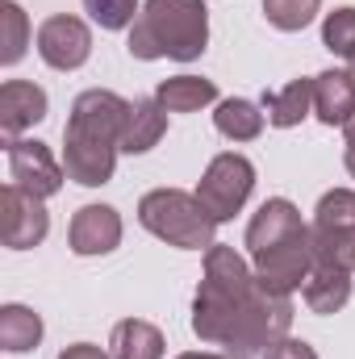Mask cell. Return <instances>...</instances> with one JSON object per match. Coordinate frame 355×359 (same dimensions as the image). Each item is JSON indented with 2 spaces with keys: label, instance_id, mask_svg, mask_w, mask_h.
<instances>
[{
  "label": "cell",
  "instance_id": "obj_17",
  "mask_svg": "<svg viewBox=\"0 0 355 359\" xmlns=\"http://www.w3.org/2000/svg\"><path fill=\"white\" fill-rule=\"evenodd\" d=\"M264 113L276 130H293L314 113V80H293L280 92H264Z\"/></svg>",
  "mask_w": 355,
  "mask_h": 359
},
{
  "label": "cell",
  "instance_id": "obj_6",
  "mask_svg": "<svg viewBox=\"0 0 355 359\" xmlns=\"http://www.w3.org/2000/svg\"><path fill=\"white\" fill-rule=\"evenodd\" d=\"M251 268H255L264 288L280 292V297H293L309 280V271H314V226H305V230H297V234L264 247V251H255Z\"/></svg>",
  "mask_w": 355,
  "mask_h": 359
},
{
  "label": "cell",
  "instance_id": "obj_4",
  "mask_svg": "<svg viewBox=\"0 0 355 359\" xmlns=\"http://www.w3.org/2000/svg\"><path fill=\"white\" fill-rule=\"evenodd\" d=\"M126 117H130V100H121L109 88H88L72 100L63 142L67 147H113V151H121Z\"/></svg>",
  "mask_w": 355,
  "mask_h": 359
},
{
  "label": "cell",
  "instance_id": "obj_11",
  "mask_svg": "<svg viewBox=\"0 0 355 359\" xmlns=\"http://www.w3.org/2000/svg\"><path fill=\"white\" fill-rule=\"evenodd\" d=\"M42 117H46V92L38 84H29V80H4L0 84V134H4V142L25 134Z\"/></svg>",
  "mask_w": 355,
  "mask_h": 359
},
{
  "label": "cell",
  "instance_id": "obj_13",
  "mask_svg": "<svg viewBox=\"0 0 355 359\" xmlns=\"http://www.w3.org/2000/svg\"><path fill=\"white\" fill-rule=\"evenodd\" d=\"M314 113L322 126H347L355 117V76L351 72H322L314 76Z\"/></svg>",
  "mask_w": 355,
  "mask_h": 359
},
{
  "label": "cell",
  "instance_id": "obj_1",
  "mask_svg": "<svg viewBox=\"0 0 355 359\" xmlns=\"http://www.w3.org/2000/svg\"><path fill=\"white\" fill-rule=\"evenodd\" d=\"M293 326V297L260 284L255 268L226 243L205 251V276L192 297V334L230 359H260Z\"/></svg>",
  "mask_w": 355,
  "mask_h": 359
},
{
  "label": "cell",
  "instance_id": "obj_27",
  "mask_svg": "<svg viewBox=\"0 0 355 359\" xmlns=\"http://www.w3.org/2000/svg\"><path fill=\"white\" fill-rule=\"evenodd\" d=\"M59 359H109V351H100L96 343H72L59 351Z\"/></svg>",
  "mask_w": 355,
  "mask_h": 359
},
{
  "label": "cell",
  "instance_id": "obj_15",
  "mask_svg": "<svg viewBox=\"0 0 355 359\" xmlns=\"http://www.w3.org/2000/svg\"><path fill=\"white\" fill-rule=\"evenodd\" d=\"M301 301H305L314 313H339V309L351 301V271L314 264L309 280L301 284Z\"/></svg>",
  "mask_w": 355,
  "mask_h": 359
},
{
  "label": "cell",
  "instance_id": "obj_23",
  "mask_svg": "<svg viewBox=\"0 0 355 359\" xmlns=\"http://www.w3.org/2000/svg\"><path fill=\"white\" fill-rule=\"evenodd\" d=\"M322 46H326L330 55L347 59V63L355 59V8L351 4L326 13V21H322Z\"/></svg>",
  "mask_w": 355,
  "mask_h": 359
},
{
  "label": "cell",
  "instance_id": "obj_10",
  "mask_svg": "<svg viewBox=\"0 0 355 359\" xmlns=\"http://www.w3.org/2000/svg\"><path fill=\"white\" fill-rule=\"evenodd\" d=\"M67 243L76 255H109L121 247V213L113 205H80L72 226H67Z\"/></svg>",
  "mask_w": 355,
  "mask_h": 359
},
{
  "label": "cell",
  "instance_id": "obj_18",
  "mask_svg": "<svg viewBox=\"0 0 355 359\" xmlns=\"http://www.w3.org/2000/svg\"><path fill=\"white\" fill-rule=\"evenodd\" d=\"M155 100L168 113H196V109L217 100V84L205 80V76H172V80H159Z\"/></svg>",
  "mask_w": 355,
  "mask_h": 359
},
{
  "label": "cell",
  "instance_id": "obj_30",
  "mask_svg": "<svg viewBox=\"0 0 355 359\" xmlns=\"http://www.w3.org/2000/svg\"><path fill=\"white\" fill-rule=\"evenodd\" d=\"M343 138H347V142H355V117L347 121V126H343Z\"/></svg>",
  "mask_w": 355,
  "mask_h": 359
},
{
  "label": "cell",
  "instance_id": "obj_3",
  "mask_svg": "<svg viewBox=\"0 0 355 359\" xmlns=\"http://www.w3.org/2000/svg\"><path fill=\"white\" fill-rule=\"evenodd\" d=\"M138 222L168 247L180 251H209L217 222L209 217V209L196 201V192L184 188H151L138 201Z\"/></svg>",
  "mask_w": 355,
  "mask_h": 359
},
{
  "label": "cell",
  "instance_id": "obj_12",
  "mask_svg": "<svg viewBox=\"0 0 355 359\" xmlns=\"http://www.w3.org/2000/svg\"><path fill=\"white\" fill-rule=\"evenodd\" d=\"M297 230H305L301 209H297L293 201H284V196H272V201L260 205V213H255L251 226H247V251L255 255V251H264V247H272V243L297 234Z\"/></svg>",
  "mask_w": 355,
  "mask_h": 359
},
{
  "label": "cell",
  "instance_id": "obj_21",
  "mask_svg": "<svg viewBox=\"0 0 355 359\" xmlns=\"http://www.w3.org/2000/svg\"><path fill=\"white\" fill-rule=\"evenodd\" d=\"M29 17H25V8L21 4H13V0H0V63L4 67H13V63H21V55H25V46H29Z\"/></svg>",
  "mask_w": 355,
  "mask_h": 359
},
{
  "label": "cell",
  "instance_id": "obj_25",
  "mask_svg": "<svg viewBox=\"0 0 355 359\" xmlns=\"http://www.w3.org/2000/svg\"><path fill=\"white\" fill-rule=\"evenodd\" d=\"M88 17L100 25V29H126L138 21V0H84Z\"/></svg>",
  "mask_w": 355,
  "mask_h": 359
},
{
  "label": "cell",
  "instance_id": "obj_29",
  "mask_svg": "<svg viewBox=\"0 0 355 359\" xmlns=\"http://www.w3.org/2000/svg\"><path fill=\"white\" fill-rule=\"evenodd\" d=\"M343 163H347V172L355 176V142H347V155H343Z\"/></svg>",
  "mask_w": 355,
  "mask_h": 359
},
{
  "label": "cell",
  "instance_id": "obj_20",
  "mask_svg": "<svg viewBox=\"0 0 355 359\" xmlns=\"http://www.w3.org/2000/svg\"><path fill=\"white\" fill-rule=\"evenodd\" d=\"M42 313H34L29 305H4L0 309V347L8 355H21V351H34L42 343Z\"/></svg>",
  "mask_w": 355,
  "mask_h": 359
},
{
  "label": "cell",
  "instance_id": "obj_22",
  "mask_svg": "<svg viewBox=\"0 0 355 359\" xmlns=\"http://www.w3.org/2000/svg\"><path fill=\"white\" fill-rule=\"evenodd\" d=\"M314 264L355 271V226H343V230L314 226Z\"/></svg>",
  "mask_w": 355,
  "mask_h": 359
},
{
  "label": "cell",
  "instance_id": "obj_16",
  "mask_svg": "<svg viewBox=\"0 0 355 359\" xmlns=\"http://www.w3.org/2000/svg\"><path fill=\"white\" fill-rule=\"evenodd\" d=\"M163 330L142 322V318H126L113 326L109 334V351L113 359H163Z\"/></svg>",
  "mask_w": 355,
  "mask_h": 359
},
{
  "label": "cell",
  "instance_id": "obj_19",
  "mask_svg": "<svg viewBox=\"0 0 355 359\" xmlns=\"http://www.w3.org/2000/svg\"><path fill=\"white\" fill-rule=\"evenodd\" d=\"M264 117L255 100H243V96H230V100H217V113H213V126L222 138L230 142H251L264 134Z\"/></svg>",
  "mask_w": 355,
  "mask_h": 359
},
{
  "label": "cell",
  "instance_id": "obj_9",
  "mask_svg": "<svg viewBox=\"0 0 355 359\" xmlns=\"http://www.w3.org/2000/svg\"><path fill=\"white\" fill-rule=\"evenodd\" d=\"M38 55L55 72H76L92 55V29L72 13H55L38 25Z\"/></svg>",
  "mask_w": 355,
  "mask_h": 359
},
{
  "label": "cell",
  "instance_id": "obj_26",
  "mask_svg": "<svg viewBox=\"0 0 355 359\" xmlns=\"http://www.w3.org/2000/svg\"><path fill=\"white\" fill-rule=\"evenodd\" d=\"M264 359H318V351H314L305 339H288V334H284V339H276L264 351Z\"/></svg>",
  "mask_w": 355,
  "mask_h": 359
},
{
  "label": "cell",
  "instance_id": "obj_28",
  "mask_svg": "<svg viewBox=\"0 0 355 359\" xmlns=\"http://www.w3.org/2000/svg\"><path fill=\"white\" fill-rule=\"evenodd\" d=\"M176 359H230V355H213V351H184Z\"/></svg>",
  "mask_w": 355,
  "mask_h": 359
},
{
  "label": "cell",
  "instance_id": "obj_8",
  "mask_svg": "<svg viewBox=\"0 0 355 359\" xmlns=\"http://www.w3.org/2000/svg\"><path fill=\"white\" fill-rule=\"evenodd\" d=\"M4 151H8V184L34 192V196H42V201L63 188L67 172H63V163L51 155L46 142H38V138H8Z\"/></svg>",
  "mask_w": 355,
  "mask_h": 359
},
{
  "label": "cell",
  "instance_id": "obj_14",
  "mask_svg": "<svg viewBox=\"0 0 355 359\" xmlns=\"http://www.w3.org/2000/svg\"><path fill=\"white\" fill-rule=\"evenodd\" d=\"M168 134V109L155 96H142L130 104L126 130H121V151L126 155H147L151 147H159V138Z\"/></svg>",
  "mask_w": 355,
  "mask_h": 359
},
{
  "label": "cell",
  "instance_id": "obj_2",
  "mask_svg": "<svg viewBox=\"0 0 355 359\" xmlns=\"http://www.w3.org/2000/svg\"><path fill=\"white\" fill-rule=\"evenodd\" d=\"M205 46H209L205 0H147L126 42V50L142 63H155V59L192 63L205 55Z\"/></svg>",
  "mask_w": 355,
  "mask_h": 359
},
{
  "label": "cell",
  "instance_id": "obj_7",
  "mask_svg": "<svg viewBox=\"0 0 355 359\" xmlns=\"http://www.w3.org/2000/svg\"><path fill=\"white\" fill-rule=\"evenodd\" d=\"M0 234H4V247L8 251L38 247L51 234V213H46L42 196L25 192L17 184H4L0 188Z\"/></svg>",
  "mask_w": 355,
  "mask_h": 359
},
{
  "label": "cell",
  "instance_id": "obj_24",
  "mask_svg": "<svg viewBox=\"0 0 355 359\" xmlns=\"http://www.w3.org/2000/svg\"><path fill=\"white\" fill-rule=\"evenodd\" d=\"M318 8H322V0H264L267 25H276V29H284V34L305 29V25L318 17Z\"/></svg>",
  "mask_w": 355,
  "mask_h": 359
},
{
  "label": "cell",
  "instance_id": "obj_5",
  "mask_svg": "<svg viewBox=\"0 0 355 359\" xmlns=\"http://www.w3.org/2000/svg\"><path fill=\"white\" fill-rule=\"evenodd\" d=\"M251 188H255V168H251V159L239 155V151H222V155L209 159L205 176L196 184V201L209 209L213 222H230V217L247 205Z\"/></svg>",
  "mask_w": 355,
  "mask_h": 359
}]
</instances>
